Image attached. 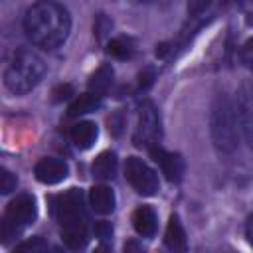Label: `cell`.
Instances as JSON below:
<instances>
[{
    "label": "cell",
    "mask_w": 253,
    "mask_h": 253,
    "mask_svg": "<svg viewBox=\"0 0 253 253\" xmlns=\"http://www.w3.org/2000/svg\"><path fill=\"white\" fill-rule=\"evenodd\" d=\"M24 30L36 45L43 49H53L67 40L71 30V18L61 4L42 0L26 12Z\"/></svg>",
    "instance_id": "cell-1"
},
{
    "label": "cell",
    "mask_w": 253,
    "mask_h": 253,
    "mask_svg": "<svg viewBox=\"0 0 253 253\" xmlns=\"http://www.w3.org/2000/svg\"><path fill=\"white\" fill-rule=\"evenodd\" d=\"M55 217L61 225V239L69 249L85 247L89 239V217L85 211L83 192L69 188L55 200Z\"/></svg>",
    "instance_id": "cell-2"
},
{
    "label": "cell",
    "mask_w": 253,
    "mask_h": 253,
    "mask_svg": "<svg viewBox=\"0 0 253 253\" xmlns=\"http://www.w3.org/2000/svg\"><path fill=\"white\" fill-rule=\"evenodd\" d=\"M45 73V63L43 59L26 47H20L12 53L6 71H4V83L12 93H28L32 91Z\"/></svg>",
    "instance_id": "cell-3"
},
{
    "label": "cell",
    "mask_w": 253,
    "mask_h": 253,
    "mask_svg": "<svg viewBox=\"0 0 253 253\" xmlns=\"http://www.w3.org/2000/svg\"><path fill=\"white\" fill-rule=\"evenodd\" d=\"M211 138L217 150L233 152L237 148V111L233 109L231 101L225 95H217L211 105Z\"/></svg>",
    "instance_id": "cell-4"
},
{
    "label": "cell",
    "mask_w": 253,
    "mask_h": 253,
    "mask_svg": "<svg viewBox=\"0 0 253 253\" xmlns=\"http://www.w3.org/2000/svg\"><path fill=\"white\" fill-rule=\"evenodd\" d=\"M36 213H38L36 200L30 194L16 196L4 211V219H2V237H4V241H8L16 233H20L24 227H28L36 219Z\"/></svg>",
    "instance_id": "cell-5"
},
{
    "label": "cell",
    "mask_w": 253,
    "mask_h": 253,
    "mask_svg": "<svg viewBox=\"0 0 253 253\" xmlns=\"http://www.w3.org/2000/svg\"><path fill=\"white\" fill-rule=\"evenodd\" d=\"M125 178L126 182L142 196H154L160 188L158 184V176L156 172L140 158L136 156H130L126 158V164H125Z\"/></svg>",
    "instance_id": "cell-6"
},
{
    "label": "cell",
    "mask_w": 253,
    "mask_h": 253,
    "mask_svg": "<svg viewBox=\"0 0 253 253\" xmlns=\"http://www.w3.org/2000/svg\"><path fill=\"white\" fill-rule=\"evenodd\" d=\"M162 136V128H160V117L154 109V105L150 101L140 105V113H138V126L134 132V144L136 146H144V148H152L158 144Z\"/></svg>",
    "instance_id": "cell-7"
},
{
    "label": "cell",
    "mask_w": 253,
    "mask_h": 253,
    "mask_svg": "<svg viewBox=\"0 0 253 253\" xmlns=\"http://www.w3.org/2000/svg\"><path fill=\"white\" fill-rule=\"evenodd\" d=\"M237 119L245 140L253 146V81H245L237 91Z\"/></svg>",
    "instance_id": "cell-8"
},
{
    "label": "cell",
    "mask_w": 253,
    "mask_h": 253,
    "mask_svg": "<svg viewBox=\"0 0 253 253\" xmlns=\"http://www.w3.org/2000/svg\"><path fill=\"white\" fill-rule=\"evenodd\" d=\"M150 156L152 160L160 166L162 174L170 180V182H178L184 174V160L180 154H174V152H168L160 146H152L150 148Z\"/></svg>",
    "instance_id": "cell-9"
},
{
    "label": "cell",
    "mask_w": 253,
    "mask_h": 253,
    "mask_svg": "<svg viewBox=\"0 0 253 253\" xmlns=\"http://www.w3.org/2000/svg\"><path fill=\"white\" fill-rule=\"evenodd\" d=\"M34 174H36V178L42 184H57V182H61V180L67 178L69 168H67V164L63 160H57V158H42L36 164Z\"/></svg>",
    "instance_id": "cell-10"
},
{
    "label": "cell",
    "mask_w": 253,
    "mask_h": 253,
    "mask_svg": "<svg viewBox=\"0 0 253 253\" xmlns=\"http://www.w3.org/2000/svg\"><path fill=\"white\" fill-rule=\"evenodd\" d=\"M132 225L136 229L138 235L142 237H152L156 233V227H158V217H156V211L150 208V206H140L134 210L132 213Z\"/></svg>",
    "instance_id": "cell-11"
},
{
    "label": "cell",
    "mask_w": 253,
    "mask_h": 253,
    "mask_svg": "<svg viewBox=\"0 0 253 253\" xmlns=\"http://www.w3.org/2000/svg\"><path fill=\"white\" fill-rule=\"evenodd\" d=\"M69 136H71V140H73V144L77 148L87 150V148H91L95 144V140L99 136V128L91 121H81V123H77V125L71 126Z\"/></svg>",
    "instance_id": "cell-12"
},
{
    "label": "cell",
    "mask_w": 253,
    "mask_h": 253,
    "mask_svg": "<svg viewBox=\"0 0 253 253\" xmlns=\"http://www.w3.org/2000/svg\"><path fill=\"white\" fill-rule=\"evenodd\" d=\"M89 204L91 208L97 211V213H111L115 210V204H117V198H115V192L109 188V186H93L91 192H89Z\"/></svg>",
    "instance_id": "cell-13"
},
{
    "label": "cell",
    "mask_w": 253,
    "mask_h": 253,
    "mask_svg": "<svg viewBox=\"0 0 253 253\" xmlns=\"http://www.w3.org/2000/svg\"><path fill=\"white\" fill-rule=\"evenodd\" d=\"M91 172H93V176L97 180H111L115 176V172H117V154L111 152V150L101 152L95 158V162L91 166Z\"/></svg>",
    "instance_id": "cell-14"
},
{
    "label": "cell",
    "mask_w": 253,
    "mask_h": 253,
    "mask_svg": "<svg viewBox=\"0 0 253 253\" xmlns=\"http://www.w3.org/2000/svg\"><path fill=\"white\" fill-rule=\"evenodd\" d=\"M164 243L168 249L172 251H184L186 249V231L178 219V215H172L168 225H166V233H164Z\"/></svg>",
    "instance_id": "cell-15"
},
{
    "label": "cell",
    "mask_w": 253,
    "mask_h": 253,
    "mask_svg": "<svg viewBox=\"0 0 253 253\" xmlns=\"http://www.w3.org/2000/svg\"><path fill=\"white\" fill-rule=\"evenodd\" d=\"M99 105H101V95H97V93H93V91L83 93V95H79V97L69 105V117H79V115L91 113V111H95Z\"/></svg>",
    "instance_id": "cell-16"
},
{
    "label": "cell",
    "mask_w": 253,
    "mask_h": 253,
    "mask_svg": "<svg viewBox=\"0 0 253 253\" xmlns=\"http://www.w3.org/2000/svg\"><path fill=\"white\" fill-rule=\"evenodd\" d=\"M111 83H113V67L111 65H101L89 79V91L103 97L107 93V89L111 87Z\"/></svg>",
    "instance_id": "cell-17"
},
{
    "label": "cell",
    "mask_w": 253,
    "mask_h": 253,
    "mask_svg": "<svg viewBox=\"0 0 253 253\" xmlns=\"http://www.w3.org/2000/svg\"><path fill=\"white\" fill-rule=\"evenodd\" d=\"M107 53L117 57V59H126L132 55V47H130V42L125 40V38H115L109 42L107 45Z\"/></svg>",
    "instance_id": "cell-18"
},
{
    "label": "cell",
    "mask_w": 253,
    "mask_h": 253,
    "mask_svg": "<svg viewBox=\"0 0 253 253\" xmlns=\"http://www.w3.org/2000/svg\"><path fill=\"white\" fill-rule=\"evenodd\" d=\"M0 190L2 194H10L12 190H16V176L6 168H2V174H0Z\"/></svg>",
    "instance_id": "cell-19"
},
{
    "label": "cell",
    "mask_w": 253,
    "mask_h": 253,
    "mask_svg": "<svg viewBox=\"0 0 253 253\" xmlns=\"http://www.w3.org/2000/svg\"><path fill=\"white\" fill-rule=\"evenodd\" d=\"M45 249H47V243L42 237H34L18 245V251H45Z\"/></svg>",
    "instance_id": "cell-20"
},
{
    "label": "cell",
    "mask_w": 253,
    "mask_h": 253,
    "mask_svg": "<svg viewBox=\"0 0 253 253\" xmlns=\"http://www.w3.org/2000/svg\"><path fill=\"white\" fill-rule=\"evenodd\" d=\"M95 235H97L99 239H111V235H113L111 223H107V221H97V223H95Z\"/></svg>",
    "instance_id": "cell-21"
},
{
    "label": "cell",
    "mask_w": 253,
    "mask_h": 253,
    "mask_svg": "<svg viewBox=\"0 0 253 253\" xmlns=\"http://www.w3.org/2000/svg\"><path fill=\"white\" fill-rule=\"evenodd\" d=\"M210 4H211V0H188V12L192 16H196V14L204 12Z\"/></svg>",
    "instance_id": "cell-22"
},
{
    "label": "cell",
    "mask_w": 253,
    "mask_h": 253,
    "mask_svg": "<svg viewBox=\"0 0 253 253\" xmlns=\"http://www.w3.org/2000/svg\"><path fill=\"white\" fill-rule=\"evenodd\" d=\"M71 95V87L69 85H59L55 91H53V101H63Z\"/></svg>",
    "instance_id": "cell-23"
},
{
    "label": "cell",
    "mask_w": 253,
    "mask_h": 253,
    "mask_svg": "<svg viewBox=\"0 0 253 253\" xmlns=\"http://www.w3.org/2000/svg\"><path fill=\"white\" fill-rule=\"evenodd\" d=\"M152 83V71H146V73H140V87H148Z\"/></svg>",
    "instance_id": "cell-24"
},
{
    "label": "cell",
    "mask_w": 253,
    "mask_h": 253,
    "mask_svg": "<svg viewBox=\"0 0 253 253\" xmlns=\"http://www.w3.org/2000/svg\"><path fill=\"white\" fill-rule=\"evenodd\" d=\"M245 233H247V239H249V243L253 245V215L247 219V225H245Z\"/></svg>",
    "instance_id": "cell-25"
},
{
    "label": "cell",
    "mask_w": 253,
    "mask_h": 253,
    "mask_svg": "<svg viewBox=\"0 0 253 253\" xmlns=\"http://www.w3.org/2000/svg\"><path fill=\"white\" fill-rule=\"evenodd\" d=\"M243 53H245L247 57H253V40H249V42L243 45Z\"/></svg>",
    "instance_id": "cell-26"
},
{
    "label": "cell",
    "mask_w": 253,
    "mask_h": 253,
    "mask_svg": "<svg viewBox=\"0 0 253 253\" xmlns=\"http://www.w3.org/2000/svg\"><path fill=\"white\" fill-rule=\"evenodd\" d=\"M134 2H150V0H134Z\"/></svg>",
    "instance_id": "cell-27"
}]
</instances>
